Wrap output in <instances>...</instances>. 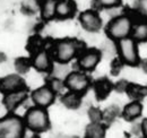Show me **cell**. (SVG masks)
<instances>
[{"mask_svg":"<svg viewBox=\"0 0 147 138\" xmlns=\"http://www.w3.org/2000/svg\"><path fill=\"white\" fill-rule=\"evenodd\" d=\"M90 78L82 71H73L67 75L65 78V86L69 88V91L76 92L79 94L85 93L90 87Z\"/></svg>","mask_w":147,"mask_h":138,"instance_id":"8992f818","label":"cell"},{"mask_svg":"<svg viewBox=\"0 0 147 138\" xmlns=\"http://www.w3.org/2000/svg\"><path fill=\"white\" fill-rule=\"evenodd\" d=\"M132 39L135 41H147V23L139 22L131 30Z\"/></svg>","mask_w":147,"mask_h":138,"instance_id":"d6986e66","label":"cell"},{"mask_svg":"<svg viewBox=\"0 0 147 138\" xmlns=\"http://www.w3.org/2000/svg\"><path fill=\"white\" fill-rule=\"evenodd\" d=\"M61 102L68 109H77L82 104V94L70 91L61 97Z\"/></svg>","mask_w":147,"mask_h":138,"instance_id":"e0dca14e","label":"cell"},{"mask_svg":"<svg viewBox=\"0 0 147 138\" xmlns=\"http://www.w3.org/2000/svg\"><path fill=\"white\" fill-rule=\"evenodd\" d=\"M142 112H143V105L138 101H134V102H131V103H129L128 105L125 106L122 114H123V118L126 120L132 121L137 119V118H139Z\"/></svg>","mask_w":147,"mask_h":138,"instance_id":"5bb4252c","label":"cell"},{"mask_svg":"<svg viewBox=\"0 0 147 138\" xmlns=\"http://www.w3.org/2000/svg\"><path fill=\"white\" fill-rule=\"evenodd\" d=\"M137 8L142 15L147 17V0H137Z\"/></svg>","mask_w":147,"mask_h":138,"instance_id":"484cf974","label":"cell"},{"mask_svg":"<svg viewBox=\"0 0 147 138\" xmlns=\"http://www.w3.org/2000/svg\"><path fill=\"white\" fill-rule=\"evenodd\" d=\"M88 113H90V119L92 120V122H100L103 118L102 112L96 108H92Z\"/></svg>","mask_w":147,"mask_h":138,"instance_id":"d4e9b609","label":"cell"},{"mask_svg":"<svg viewBox=\"0 0 147 138\" xmlns=\"http://www.w3.org/2000/svg\"><path fill=\"white\" fill-rule=\"evenodd\" d=\"M49 86L51 87V88L53 89V92L57 94V93H60V92L65 88V83H63L61 79H59V78H53V79L50 82Z\"/></svg>","mask_w":147,"mask_h":138,"instance_id":"603a6c76","label":"cell"},{"mask_svg":"<svg viewBox=\"0 0 147 138\" xmlns=\"http://www.w3.org/2000/svg\"><path fill=\"white\" fill-rule=\"evenodd\" d=\"M76 13V3L73 0H59L57 1L55 16L60 19H67Z\"/></svg>","mask_w":147,"mask_h":138,"instance_id":"4fadbf2b","label":"cell"},{"mask_svg":"<svg viewBox=\"0 0 147 138\" xmlns=\"http://www.w3.org/2000/svg\"><path fill=\"white\" fill-rule=\"evenodd\" d=\"M132 26H134L129 16L127 15L117 16L109 23L107 27V34L112 40L119 41L125 37H128L129 34H131Z\"/></svg>","mask_w":147,"mask_h":138,"instance_id":"277c9868","label":"cell"},{"mask_svg":"<svg viewBox=\"0 0 147 138\" xmlns=\"http://www.w3.org/2000/svg\"><path fill=\"white\" fill-rule=\"evenodd\" d=\"M26 126L18 116L9 114L0 119V138H24Z\"/></svg>","mask_w":147,"mask_h":138,"instance_id":"7a4b0ae2","label":"cell"},{"mask_svg":"<svg viewBox=\"0 0 147 138\" xmlns=\"http://www.w3.org/2000/svg\"><path fill=\"white\" fill-rule=\"evenodd\" d=\"M55 7H57V0H44L41 5L42 18L45 20H50L55 17Z\"/></svg>","mask_w":147,"mask_h":138,"instance_id":"ac0fdd59","label":"cell"},{"mask_svg":"<svg viewBox=\"0 0 147 138\" xmlns=\"http://www.w3.org/2000/svg\"><path fill=\"white\" fill-rule=\"evenodd\" d=\"M96 1L101 7L104 8H114L121 3V0H96Z\"/></svg>","mask_w":147,"mask_h":138,"instance_id":"cb8c5ba5","label":"cell"},{"mask_svg":"<svg viewBox=\"0 0 147 138\" xmlns=\"http://www.w3.org/2000/svg\"><path fill=\"white\" fill-rule=\"evenodd\" d=\"M79 20L82 26L88 32H97L102 27V19L94 10H86L80 14Z\"/></svg>","mask_w":147,"mask_h":138,"instance_id":"30bf717a","label":"cell"},{"mask_svg":"<svg viewBox=\"0 0 147 138\" xmlns=\"http://www.w3.org/2000/svg\"><path fill=\"white\" fill-rule=\"evenodd\" d=\"M112 84H111L110 80L105 79V78H102L100 80H97L95 84H94V89H95V94L97 96L98 100H103L105 99L110 92L112 91Z\"/></svg>","mask_w":147,"mask_h":138,"instance_id":"9a60e30c","label":"cell"},{"mask_svg":"<svg viewBox=\"0 0 147 138\" xmlns=\"http://www.w3.org/2000/svg\"><path fill=\"white\" fill-rule=\"evenodd\" d=\"M101 60V52L96 49H90L84 51L78 58L79 68L85 71H92Z\"/></svg>","mask_w":147,"mask_h":138,"instance_id":"ba28073f","label":"cell"},{"mask_svg":"<svg viewBox=\"0 0 147 138\" xmlns=\"http://www.w3.org/2000/svg\"><path fill=\"white\" fill-rule=\"evenodd\" d=\"M118 51L120 60L128 66H137L139 62V54L137 43L132 37H125L118 41Z\"/></svg>","mask_w":147,"mask_h":138,"instance_id":"5b68a950","label":"cell"},{"mask_svg":"<svg viewBox=\"0 0 147 138\" xmlns=\"http://www.w3.org/2000/svg\"><path fill=\"white\" fill-rule=\"evenodd\" d=\"M23 8L30 13H35L40 8L37 0H24L23 1Z\"/></svg>","mask_w":147,"mask_h":138,"instance_id":"7402d4cb","label":"cell"},{"mask_svg":"<svg viewBox=\"0 0 147 138\" xmlns=\"http://www.w3.org/2000/svg\"><path fill=\"white\" fill-rule=\"evenodd\" d=\"M32 66L36 69L37 71H41V72L50 71L53 68L52 67V58H51L50 53L44 49L33 53Z\"/></svg>","mask_w":147,"mask_h":138,"instance_id":"8fae6325","label":"cell"},{"mask_svg":"<svg viewBox=\"0 0 147 138\" xmlns=\"http://www.w3.org/2000/svg\"><path fill=\"white\" fill-rule=\"evenodd\" d=\"M142 131H143L144 138H147V119H145L142 123Z\"/></svg>","mask_w":147,"mask_h":138,"instance_id":"4316f807","label":"cell"},{"mask_svg":"<svg viewBox=\"0 0 147 138\" xmlns=\"http://www.w3.org/2000/svg\"><path fill=\"white\" fill-rule=\"evenodd\" d=\"M126 92L128 93L131 97L136 99H140L147 95V88L144 86H139V85H135V84H130L128 87H126Z\"/></svg>","mask_w":147,"mask_h":138,"instance_id":"ffe728a7","label":"cell"},{"mask_svg":"<svg viewBox=\"0 0 147 138\" xmlns=\"http://www.w3.org/2000/svg\"><path fill=\"white\" fill-rule=\"evenodd\" d=\"M23 120L26 128L33 133H43L50 127V120L47 110L36 105L27 110Z\"/></svg>","mask_w":147,"mask_h":138,"instance_id":"6da1fadb","label":"cell"},{"mask_svg":"<svg viewBox=\"0 0 147 138\" xmlns=\"http://www.w3.org/2000/svg\"><path fill=\"white\" fill-rule=\"evenodd\" d=\"M55 95L57 94L53 92V89L49 85H44V86L38 87L35 91H33L31 96H32V101L34 102L36 106L45 109L55 102Z\"/></svg>","mask_w":147,"mask_h":138,"instance_id":"52a82bcc","label":"cell"},{"mask_svg":"<svg viewBox=\"0 0 147 138\" xmlns=\"http://www.w3.org/2000/svg\"><path fill=\"white\" fill-rule=\"evenodd\" d=\"M79 50L78 42L71 39H65L57 41L53 45L52 57L58 64H68L76 57Z\"/></svg>","mask_w":147,"mask_h":138,"instance_id":"3957f363","label":"cell"},{"mask_svg":"<svg viewBox=\"0 0 147 138\" xmlns=\"http://www.w3.org/2000/svg\"><path fill=\"white\" fill-rule=\"evenodd\" d=\"M27 94H28V92H27L26 87L22 88L19 91H15V92L6 94L3 97V104H5L6 109L8 111H14L15 109H17L19 105L27 99Z\"/></svg>","mask_w":147,"mask_h":138,"instance_id":"7c38bea8","label":"cell"},{"mask_svg":"<svg viewBox=\"0 0 147 138\" xmlns=\"http://www.w3.org/2000/svg\"><path fill=\"white\" fill-rule=\"evenodd\" d=\"M25 82L24 79L16 74L8 75L0 79V92L5 95L15 91H19L22 88H25Z\"/></svg>","mask_w":147,"mask_h":138,"instance_id":"9c48e42d","label":"cell"},{"mask_svg":"<svg viewBox=\"0 0 147 138\" xmlns=\"http://www.w3.org/2000/svg\"><path fill=\"white\" fill-rule=\"evenodd\" d=\"M85 138H105V127L101 122H92L86 127Z\"/></svg>","mask_w":147,"mask_h":138,"instance_id":"2e32d148","label":"cell"},{"mask_svg":"<svg viewBox=\"0 0 147 138\" xmlns=\"http://www.w3.org/2000/svg\"><path fill=\"white\" fill-rule=\"evenodd\" d=\"M32 66V60L27 58H19L15 61V68L19 74H25L27 72Z\"/></svg>","mask_w":147,"mask_h":138,"instance_id":"44dd1931","label":"cell"}]
</instances>
